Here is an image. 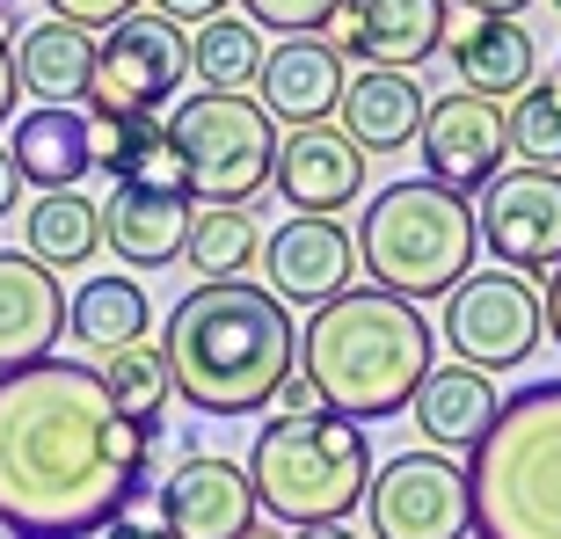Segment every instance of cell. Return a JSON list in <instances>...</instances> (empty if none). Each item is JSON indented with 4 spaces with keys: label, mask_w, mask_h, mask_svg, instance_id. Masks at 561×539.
Returning a JSON list of instances; mask_svg holds the SVG:
<instances>
[{
    "label": "cell",
    "mask_w": 561,
    "mask_h": 539,
    "mask_svg": "<svg viewBox=\"0 0 561 539\" xmlns=\"http://www.w3.org/2000/svg\"><path fill=\"white\" fill-rule=\"evenodd\" d=\"M291 539H357L351 525H307V532H291Z\"/></svg>",
    "instance_id": "cell-41"
},
{
    "label": "cell",
    "mask_w": 561,
    "mask_h": 539,
    "mask_svg": "<svg viewBox=\"0 0 561 539\" xmlns=\"http://www.w3.org/2000/svg\"><path fill=\"white\" fill-rule=\"evenodd\" d=\"M343 88H351V59L329 37H277L263 51V73H255V103L271 125L307 131L343 110Z\"/></svg>",
    "instance_id": "cell-15"
},
{
    "label": "cell",
    "mask_w": 561,
    "mask_h": 539,
    "mask_svg": "<svg viewBox=\"0 0 561 539\" xmlns=\"http://www.w3.org/2000/svg\"><path fill=\"white\" fill-rule=\"evenodd\" d=\"M95 168L131 190H183V153L161 117H95Z\"/></svg>",
    "instance_id": "cell-25"
},
{
    "label": "cell",
    "mask_w": 561,
    "mask_h": 539,
    "mask_svg": "<svg viewBox=\"0 0 561 539\" xmlns=\"http://www.w3.org/2000/svg\"><path fill=\"white\" fill-rule=\"evenodd\" d=\"M146 321H153V299L139 291V277H88L73 299H66V329H73V343L95 357L110 351H131V343H146Z\"/></svg>",
    "instance_id": "cell-26"
},
{
    "label": "cell",
    "mask_w": 561,
    "mask_h": 539,
    "mask_svg": "<svg viewBox=\"0 0 561 539\" xmlns=\"http://www.w3.org/2000/svg\"><path fill=\"white\" fill-rule=\"evenodd\" d=\"M277 409H285V415H321V387H313V379L291 365L285 387H277Z\"/></svg>",
    "instance_id": "cell-35"
},
{
    "label": "cell",
    "mask_w": 561,
    "mask_h": 539,
    "mask_svg": "<svg viewBox=\"0 0 561 539\" xmlns=\"http://www.w3.org/2000/svg\"><path fill=\"white\" fill-rule=\"evenodd\" d=\"M373 539H474V496L453 452H394L365 489Z\"/></svg>",
    "instance_id": "cell-10"
},
{
    "label": "cell",
    "mask_w": 561,
    "mask_h": 539,
    "mask_svg": "<svg viewBox=\"0 0 561 539\" xmlns=\"http://www.w3.org/2000/svg\"><path fill=\"white\" fill-rule=\"evenodd\" d=\"M183 255H190V270H197L205 285H233V277H249V263H263V227H255V211L205 205L197 219H190Z\"/></svg>",
    "instance_id": "cell-28"
},
{
    "label": "cell",
    "mask_w": 561,
    "mask_h": 539,
    "mask_svg": "<svg viewBox=\"0 0 561 539\" xmlns=\"http://www.w3.org/2000/svg\"><path fill=\"white\" fill-rule=\"evenodd\" d=\"M161 503V532L168 539H241L263 525L255 511V489H249V467L241 459H219V452H190L175 459L153 489Z\"/></svg>",
    "instance_id": "cell-12"
},
{
    "label": "cell",
    "mask_w": 561,
    "mask_h": 539,
    "mask_svg": "<svg viewBox=\"0 0 561 539\" xmlns=\"http://www.w3.org/2000/svg\"><path fill=\"white\" fill-rule=\"evenodd\" d=\"M0 8H8V0H0Z\"/></svg>",
    "instance_id": "cell-47"
},
{
    "label": "cell",
    "mask_w": 561,
    "mask_h": 539,
    "mask_svg": "<svg viewBox=\"0 0 561 539\" xmlns=\"http://www.w3.org/2000/svg\"><path fill=\"white\" fill-rule=\"evenodd\" d=\"M445 51H453V73L467 95H481V103H518L525 88H533V73H540V44H533V30L511 15H467L459 30H445Z\"/></svg>",
    "instance_id": "cell-18"
},
{
    "label": "cell",
    "mask_w": 561,
    "mask_h": 539,
    "mask_svg": "<svg viewBox=\"0 0 561 539\" xmlns=\"http://www.w3.org/2000/svg\"><path fill=\"white\" fill-rule=\"evenodd\" d=\"M335 51L357 66H379V73H409L431 51H445V30H453V0H343V15L329 22Z\"/></svg>",
    "instance_id": "cell-14"
},
{
    "label": "cell",
    "mask_w": 561,
    "mask_h": 539,
    "mask_svg": "<svg viewBox=\"0 0 561 539\" xmlns=\"http://www.w3.org/2000/svg\"><path fill=\"white\" fill-rule=\"evenodd\" d=\"M474 539H561V379L503 394L467 452Z\"/></svg>",
    "instance_id": "cell-4"
},
{
    "label": "cell",
    "mask_w": 561,
    "mask_h": 539,
    "mask_svg": "<svg viewBox=\"0 0 561 539\" xmlns=\"http://www.w3.org/2000/svg\"><path fill=\"white\" fill-rule=\"evenodd\" d=\"M168 139L183 153V190L197 205H227L249 211L263 190H271L277 168V139L285 131L263 117L255 95H219V88H197L168 110Z\"/></svg>",
    "instance_id": "cell-7"
},
{
    "label": "cell",
    "mask_w": 561,
    "mask_h": 539,
    "mask_svg": "<svg viewBox=\"0 0 561 539\" xmlns=\"http://www.w3.org/2000/svg\"><path fill=\"white\" fill-rule=\"evenodd\" d=\"M190 197L183 190H131L117 183L103 205V249L125 270H168L190 241Z\"/></svg>",
    "instance_id": "cell-21"
},
{
    "label": "cell",
    "mask_w": 561,
    "mask_h": 539,
    "mask_svg": "<svg viewBox=\"0 0 561 539\" xmlns=\"http://www.w3.org/2000/svg\"><path fill=\"white\" fill-rule=\"evenodd\" d=\"M249 489L255 511L291 532L307 525H343L373 489V445L351 415H277L249 445Z\"/></svg>",
    "instance_id": "cell-6"
},
{
    "label": "cell",
    "mask_w": 561,
    "mask_h": 539,
    "mask_svg": "<svg viewBox=\"0 0 561 539\" xmlns=\"http://www.w3.org/2000/svg\"><path fill=\"white\" fill-rule=\"evenodd\" d=\"M8 161H15V175L37 190V197L81 190V175L95 168V117H88V110H66V103L22 110L15 131H8Z\"/></svg>",
    "instance_id": "cell-20"
},
{
    "label": "cell",
    "mask_w": 561,
    "mask_h": 539,
    "mask_svg": "<svg viewBox=\"0 0 561 539\" xmlns=\"http://www.w3.org/2000/svg\"><path fill=\"white\" fill-rule=\"evenodd\" d=\"M423 175H431L437 190H489L503 175V153H511V131H503V110L481 103V95H467V88H453V95H437L431 110H423Z\"/></svg>",
    "instance_id": "cell-13"
},
{
    "label": "cell",
    "mask_w": 561,
    "mask_h": 539,
    "mask_svg": "<svg viewBox=\"0 0 561 539\" xmlns=\"http://www.w3.org/2000/svg\"><path fill=\"white\" fill-rule=\"evenodd\" d=\"M22 255L44 263L51 277L73 270V263H88V255H103V205H88L81 190H51V197H37L30 219H22Z\"/></svg>",
    "instance_id": "cell-27"
},
{
    "label": "cell",
    "mask_w": 561,
    "mask_h": 539,
    "mask_svg": "<svg viewBox=\"0 0 561 539\" xmlns=\"http://www.w3.org/2000/svg\"><path fill=\"white\" fill-rule=\"evenodd\" d=\"M271 190L299 211V219H335V211H351L357 197H365V153L329 125L285 131V139H277Z\"/></svg>",
    "instance_id": "cell-17"
},
{
    "label": "cell",
    "mask_w": 561,
    "mask_h": 539,
    "mask_svg": "<svg viewBox=\"0 0 561 539\" xmlns=\"http://www.w3.org/2000/svg\"><path fill=\"white\" fill-rule=\"evenodd\" d=\"M503 394L496 379L474 372V365H431V379L416 387L409 415H416V431L431 437V452H474L481 431L496 423Z\"/></svg>",
    "instance_id": "cell-23"
},
{
    "label": "cell",
    "mask_w": 561,
    "mask_h": 539,
    "mask_svg": "<svg viewBox=\"0 0 561 539\" xmlns=\"http://www.w3.org/2000/svg\"><path fill=\"white\" fill-rule=\"evenodd\" d=\"M474 255H481L474 205L459 190H437L431 175L373 190V205L357 219V263H365V277L379 291L409 299V307L453 299L474 277Z\"/></svg>",
    "instance_id": "cell-5"
},
{
    "label": "cell",
    "mask_w": 561,
    "mask_h": 539,
    "mask_svg": "<svg viewBox=\"0 0 561 539\" xmlns=\"http://www.w3.org/2000/svg\"><path fill=\"white\" fill-rule=\"evenodd\" d=\"M241 539H285V532H271V525H255V532H241Z\"/></svg>",
    "instance_id": "cell-43"
},
{
    "label": "cell",
    "mask_w": 561,
    "mask_h": 539,
    "mask_svg": "<svg viewBox=\"0 0 561 539\" xmlns=\"http://www.w3.org/2000/svg\"><path fill=\"white\" fill-rule=\"evenodd\" d=\"M0 539H8V525H0Z\"/></svg>",
    "instance_id": "cell-45"
},
{
    "label": "cell",
    "mask_w": 561,
    "mask_h": 539,
    "mask_svg": "<svg viewBox=\"0 0 561 539\" xmlns=\"http://www.w3.org/2000/svg\"><path fill=\"white\" fill-rule=\"evenodd\" d=\"M554 73H561V51H554Z\"/></svg>",
    "instance_id": "cell-44"
},
{
    "label": "cell",
    "mask_w": 561,
    "mask_h": 539,
    "mask_svg": "<svg viewBox=\"0 0 561 539\" xmlns=\"http://www.w3.org/2000/svg\"><path fill=\"white\" fill-rule=\"evenodd\" d=\"M481 249L518 277H547L561 263V168H503L474 205Z\"/></svg>",
    "instance_id": "cell-11"
},
{
    "label": "cell",
    "mask_w": 561,
    "mask_h": 539,
    "mask_svg": "<svg viewBox=\"0 0 561 539\" xmlns=\"http://www.w3.org/2000/svg\"><path fill=\"white\" fill-rule=\"evenodd\" d=\"M15 44H0V131H8V117H15Z\"/></svg>",
    "instance_id": "cell-36"
},
{
    "label": "cell",
    "mask_w": 561,
    "mask_h": 539,
    "mask_svg": "<svg viewBox=\"0 0 561 539\" xmlns=\"http://www.w3.org/2000/svg\"><path fill=\"white\" fill-rule=\"evenodd\" d=\"M540 307H547V335H554V351H561V263L547 270V291H540Z\"/></svg>",
    "instance_id": "cell-37"
},
{
    "label": "cell",
    "mask_w": 561,
    "mask_h": 539,
    "mask_svg": "<svg viewBox=\"0 0 561 539\" xmlns=\"http://www.w3.org/2000/svg\"><path fill=\"white\" fill-rule=\"evenodd\" d=\"M511 153H525V168H561V73H540L518 103L503 110Z\"/></svg>",
    "instance_id": "cell-31"
},
{
    "label": "cell",
    "mask_w": 561,
    "mask_h": 539,
    "mask_svg": "<svg viewBox=\"0 0 561 539\" xmlns=\"http://www.w3.org/2000/svg\"><path fill=\"white\" fill-rule=\"evenodd\" d=\"M547 307L518 270H474L467 285L445 299V343L459 351V365L474 372H511L540 351Z\"/></svg>",
    "instance_id": "cell-9"
},
{
    "label": "cell",
    "mask_w": 561,
    "mask_h": 539,
    "mask_svg": "<svg viewBox=\"0 0 561 539\" xmlns=\"http://www.w3.org/2000/svg\"><path fill=\"white\" fill-rule=\"evenodd\" d=\"M183 452L110 401L95 365L37 357L0 372V525L8 539H95L161 489L153 459Z\"/></svg>",
    "instance_id": "cell-1"
},
{
    "label": "cell",
    "mask_w": 561,
    "mask_h": 539,
    "mask_svg": "<svg viewBox=\"0 0 561 539\" xmlns=\"http://www.w3.org/2000/svg\"><path fill=\"white\" fill-rule=\"evenodd\" d=\"M168 387L211 423L271 409L285 372L299 365V329L277 291L233 277V285H190L168 307L161 329Z\"/></svg>",
    "instance_id": "cell-2"
},
{
    "label": "cell",
    "mask_w": 561,
    "mask_h": 539,
    "mask_svg": "<svg viewBox=\"0 0 561 539\" xmlns=\"http://www.w3.org/2000/svg\"><path fill=\"white\" fill-rule=\"evenodd\" d=\"M66 335V291L44 263L22 249H0V372H22L59 351Z\"/></svg>",
    "instance_id": "cell-19"
},
{
    "label": "cell",
    "mask_w": 561,
    "mask_h": 539,
    "mask_svg": "<svg viewBox=\"0 0 561 539\" xmlns=\"http://www.w3.org/2000/svg\"><path fill=\"white\" fill-rule=\"evenodd\" d=\"M103 539H168V532H161V525H139V518H131V511H125V518L110 525Z\"/></svg>",
    "instance_id": "cell-40"
},
{
    "label": "cell",
    "mask_w": 561,
    "mask_h": 539,
    "mask_svg": "<svg viewBox=\"0 0 561 539\" xmlns=\"http://www.w3.org/2000/svg\"><path fill=\"white\" fill-rule=\"evenodd\" d=\"M423 88L416 73H379V66H365V73H351V88H343V139L357 146V153H401V146H416L423 131Z\"/></svg>",
    "instance_id": "cell-22"
},
{
    "label": "cell",
    "mask_w": 561,
    "mask_h": 539,
    "mask_svg": "<svg viewBox=\"0 0 561 539\" xmlns=\"http://www.w3.org/2000/svg\"><path fill=\"white\" fill-rule=\"evenodd\" d=\"M263 270L285 307H329L357 285V233H343L335 219H299L291 211L277 233H263Z\"/></svg>",
    "instance_id": "cell-16"
},
{
    "label": "cell",
    "mask_w": 561,
    "mask_h": 539,
    "mask_svg": "<svg viewBox=\"0 0 561 539\" xmlns=\"http://www.w3.org/2000/svg\"><path fill=\"white\" fill-rule=\"evenodd\" d=\"M95 372H103L110 401H117L131 423H146V431L161 423L168 394H175V387H168V357H161V351H146V343H131V351H110Z\"/></svg>",
    "instance_id": "cell-30"
},
{
    "label": "cell",
    "mask_w": 561,
    "mask_h": 539,
    "mask_svg": "<svg viewBox=\"0 0 561 539\" xmlns=\"http://www.w3.org/2000/svg\"><path fill=\"white\" fill-rule=\"evenodd\" d=\"M190 81V30L161 15H125L95 37V81H88V117H153L175 103Z\"/></svg>",
    "instance_id": "cell-8"
},
{
    "label": "cell",
    "mask_w": 561,
    "mask_h": 539,
    "mask_svg": "<svg viewBox=\"0 0 561 539\" xmlns=\"http://www.w3.org/2000/svg\"><path fill=\"white\" fill-rule=\"evenodd\" d=\"M459 8H467V15H511V22H518L533 0H459Z\"/></svg>",
    "instance_id": "cell-38"
},
{
    "label": "cell",
    "mask_w": 561,
    "mask_h": 539,
    "mask_svg": "<svg viewBox=\"0 0 561 539\" xmlns=\"http://www.w3.org/2000/svg\"><path fill=\"white\" fill-rule=\"evenodd\" d=\"M153 15L175 22V30H205L211 15H227V0H153Z\"/></svg>",
    "instance_id": "cell-34"
},
{
    "label": "cell",
    "mask_w": 561,
    "mask_h": 539,
    "mask_svg": "<svg viewBox=\"0 0 561 539\" xmlns=\"http://www.w3.org/2000/svg\"><path fill=\"white\" fill-rule=\"evenodd\" d=\"M44 8L59 22H73V30H88V37L95 30H117L125 15H139V0H44Z\"/></svg>",
    "instance_id": "cell-33"
},
{
    "label": "cell",
    "mask_w": 561,
    "mask_h": 539,
    "mask_svg": "<svg viewBox=\"0 0 561 539\" xmlns=\"http://www.w3.org/2000/svg\"><path fill=\"white\" fill-rule=\"evenodd\" d=\"M437 365V335L423 307L394 299L379 285H351L321 313H307L299 335V372L321 387V409L351 415V423H387L416 401V387Z\"/></svg>",
    "instance_id": "cell-3"
},
{
    "label": "cell",
    "mask_w": 561,
    "mask_h": 539,
    "mask_svg": "<svg viewBox=\"0 0 561 539\" xmlns=\"http://www.w3.org/2000/svg\"><path fill=\"white\" fill-rule=\"evenodd\" d=\"M15 81L37 95V103H88V81H95V37L73 30V22L44 15L15 37Z\"/></svg>",
    "instance_id": "cell-24"
},
{
    "label": "cell",
    "mask_w": 561,
    "mask_h": 539,
    "mask_svg": "<svg viewBox=\"0 0 561 539\" xmlns=\"http://www.w3.org/2000/svg\"><path fill=\"white\" fill-rule=\"evenodd\" d=\"M241 15L255 30H277V37H321L343 15V0H241Z\"/></svg>",
    "instance_id": "cell-32"
},
{
    "label": "cell",
    "mask_w": 561,
    "mask_h": 539,
    "mask_svg": "<svg viewBox=\"0 0 561 539\" xmlns=\"http://www.w3.org/2000/svg\"><path fill=\"white\" fill-rule=\"evenodd\" d=\"M190 73L219 95H249L255 73H263V30L249 15H211L197 37H190Z\"/></svg>",
    "instance_id": "cell-29"
},
{
    "label": "cell",
    "mask_w": 561,
    "mask_h": 539,
    "mask_svg": "<svg viewBox=\"0 0 561 539\" xmlns=\"http://www.w3.org/2000/svg\"><path fill=\"white\" fill-rule=\"evenodd\" d=\"M0 44H15V15L8 8H0Z\"/></svg>",
    "instance_id": "cell-42"
},
{
    "label": "cell",
    "mask_w": 561,
    "mask_h": 539,
    "mask_svg": "<svg viewBox=\"0 0 561 539\" xmlns=\"http://www.w3.org/2000/svg\"><path fill=\"white\" fill-rule=\"evenodd\" d=\"M15 190H22V175H15V161H8V146H0V219L15 211Z\"/></svg>",
    "instance_id": "cell-39"
},
{
    "label": "cell",
    "mask_w": 561,
    "mask_h": 539,
    "mask_svg": "<svg viewBox=\"0 0 561 539\" xmlns=\"http://www.w3.org/2000/svg\"><path fill=\"white\" fill-rule=\"evenodd\" d=\"M554 15H561V0H554Z\"/></svg>",
    "instance_id": "cell-46"
}]
</instances>
